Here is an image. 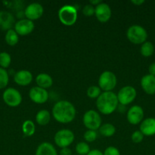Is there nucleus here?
Here are the masks:
<instances>
[{
  "label": "nucleus",
  "mask_w": 155,
  "mask_h": 155,
  "mask_svg": "<svg viewBox=\"0 0 155 155\" xmlns=\"http://www.w3.org/2000/svg\"><path fill=\"white\" fill-rule=\"evenodd\" d=\"M97 137V133L95 130H88L84 134V139L88 142H93L96 140Z\"/></svg>",
  "instance_id": "c756f323"
},
{
  "label": "nucleus",
  "mask_w": 155,
  "mask_h": 155,
  "mask_svg": "<svg viewBox=\"0 0 155 155\" xmlns=\"http://www.w3.org/2000/svg\"><path fill=\"white\" fill-rule=\"evenodd\" d=\"M59 21L65 26H72L78 19L77 9L71 5H63L58 12Z\"/></svg>",
  "instance_id": "7ed1b4c3"
},
{
  "label": "nucleus",
  "mask_w": 155,
  "mask_h": 155,
  "mask_svg": "<svg viewBox=\"0 0 155 155\" xmlns=\"http://www.w3.org/2000/svg\"><path fill=\"white\" fill-rule=\"evenodd\" d=\"M11 63H12V58L9 53L6 51L0 52V68L6 69L10 66Z\"/></svg>",
  "instance_id": "a878e982"
},
{
  "label": "nucleus",
  "mask_w": 155,
  "mask_h": 155,
  "mask_svg": "<svg viewBox=\"0 0 155 155\" xmlns=\"http://www.w3.org/2000/svg\"><path fill=\"white\" fill-rule=\"evenodd\" d=\"M71 150L68 148H63L59 151V155H71Z\"/></svg>",
  "instance_id": "72a5a7b5"
},
{
  "label": "nucleus",
  "mask_w": 155,
  "mask_h": 155,
  "mask_svg": "<svg viewBox=\"0 0 155 155\" xmlns=\"http://www.w3.org/2000/svg\"><path fill=\"white\" fill-rule=\"evenodd\" d=\"M94 15L100 22L105 23L107 22L110 19L112 12H111V8L109 5L104 2H101L95 7Z\"/></svg>",
  "instance_id": "4468645a"
},
{
  "label": "nucleus",
  "mask_w": 155,
  "mask_h": 155,
  "mask_svg": "<svg viewBox=\"0 0 155 155\" xmlns=\"http://www.w3.org/2000/svg\"><path fill=\"white\" fill-rule=\"evenodd\" d=\"M131 2L132 3V4L135 5H142L143 3H144V0H132Z\"/></svg>",
  "instance_id": "e433bc0d"
},
{
  "label": "nucleus",
  "mask_w": 155,
  "mask_h": 155,
  "mask_svg": "<svg viewBox=\"0 0 155 155\" xmlns=\"http://www.w3.org/2000/svg\"><path fill=\"white\" fill-rule=\"evenodd\" d=\"M140 131L146 136L155 135V118L149 117L143 120L140 125Z\"/></svg>",
  "instance_id": "f3484780"
},
{
  "label": "nucleus",
  "mask_w": 155,
  "mask_h": 155,
  "mask_svg": "<svg viewBox=\"0 0 155 155\" xmlns=\"http://www.w3.org/2000/svg\"><path fill=\"white\" fill-rule=\"evenodd\" d=\"M15 18L12 13L6 11H0V30H11L12 26H15Z\"/></svg>",
  "instance_id": "dca6fc26"
},
{
  "label": "nucleus",
  "mask_w": 155,
  "mask_h": 155,
  "mask_svg": "<svg viewBox=\"0 0 155 155\" xmlns=\"http://www.w3.org/2000/svg\"><path fill=\"white\" fill-rule=\"evenodd\" d=\"M116 77L112 71H104L100 74L99 77V87L104 92H112V89H114L116 86Z\"/></svg>",
  "instance_id": "39448f33"
},
{
  "label": "nucleus",
  "mask_w": 155,
  "mask_h": 155,
  "mask_svg": "<svg viewBox=\"0 0 155 155\" xmlns=\"http://www.w3.org/2000/svg\"><path fill=\"white\" fill-rule=\"evenodd\" d=\"M15 30L18 36H27L34 30V24L28 19H21L15 24Z\"/></svg>",
  "instance_id": "f8f14e48"
},
{
  "label": "nucleus",
  "mask_w": 155,
  "mask_h": 155,
  "mask_svg": "<svg viewBox=\"0 0 155 155\" xmlns=\"http://www.w3.org/2000/svg\"><path fill=\"white\" fill-rule=\"evenodd\" d=\"M141 86L144 92L148 95L155 94V77L147 74L141 80Z\"/></svg>",
  "instance_id": "a211bd4d"
},
{
  "label": "nucleus",
  "mask_w": 155,
  "mask_h": 155,
  "mask_svg": "<svg viewBox=\"0 0 155 155\" xmlns=\"http://www.w3.org/2000/svg\"><path fill=\"white\" fill-rule=\"evenodd\" d=\"M153 51H154V46H153V45L150 42L146 41L145 42H144L141 45V54L144 57H150V56L153 54Z\"/></svg>",
  "instance_id": "393cba45"
},
{
  "label": "nucleus",
  "mask_w": 155,
  "mask_h": 155,
  "mask_svg": "<svg viewBox=\"0 0 155 155\" xmlns=\"http://www.w3.org/2000/svg\"><path fill=\"white\" fill-rule=\"evenodd\" d=\"M3 101L12 107H18L22 101V95L18 89L15 88H7L2 93Z\"/></svg>",
  "instance_id": "423d86ee"
},
{
  "label": "nucleus",
  "mask_w": 155,
  "mask_h": 155,
  "mask_svg": "<svg viewBox=\"0 0 155 155\" xmlns=\"http://www.w3.org/2000/svg\"><path fill=\"white\" fill-rule=\"evenodd\" d=\"M35 155H58V153L51 143L43 142L38 145Z\"/></svg>",
  "instance_id": "6ab92c4d"
},
{
  "label": "nucleus",
  "mask_w": 155,
  "mask_h": 155,
  "mask_svg": "<svg viewBox=\"0 0 155 155\" xmlns=\"http://www.w3.org/2000/svg\"><path fill=\"white\" fill-rule=\"evenodd\" d=\"M29 97L33 102L36 104H44L49 98V93L46 89H42L39 86H34L30 89Z\"/></svg>",
  "instance_id": "9d476101"
},
{
  "label": "nucleus",
  "mask_w": 155,
  "mask_h": 155,
  "mask_svg": "<svg viewBox=\"0 0 155 155\" xmlns=\"http://www.w3.org/2000/svg\"><path fill=\"white\" fill-rule=\"evenodd\" d=\"M99 133L104 137H111L115 133V127L111 124H104L99 128Z\"/></svg>",
  "instance_id": "5701e85b"
},
{
  "label": "nucleus",
  "mask_w": 155,
  "mask_h": 155,
  "mask_svg": "<svg viewBox=\"0 0 155 155\" xmlns=\"http://www.w3.org/2000/svg\"><path fill=\"white\" fill-rule=\"evenodd\" d=\"M87 155H103V153L98 149H94L91 150Z\"/></svg>",
  "instance_id": "c9c22d12"
},
{
  "label": "nucleus",
  "mask_w": 155,
  "mask_h": 155,
  "mask_svg": "<svg viewBox=\"0 0 155 155\" xmlns=\"http://www.w3.org/2000/svg\"><path fill=\"white\" fill-rule=\"evenodd\" d=\"M50 114L46 110H41L36 115V122L40 126H46L50 121Z\"/></svg>",
  "instance_id": "412c9836"
},
{
  "label": "nucleus",
  "mask_w": 155,
  "mask_h": 155,
  "mask_svg": "<svg viewBox=\"0 0 155 155\" xmlns=\"http://www.w3.org/2000/svg\"><path fill=\"white\" fill-rule=\"evenodd\" d=\"M83 124L88 130L96 131L102 125L101 117L96 110H89L84 114Z\"/></svg>",
  "instance_id": "0eeeda50"
},
{
  "label": "nucleus",
  "mask_w": 155,
  "mask_h": 155,
  "mask_svg": "<svg viewBox=\"0 0 155 155\" xmlns=\"http://www.w3.org/2000/svg\"><path fill=\"white\" fill-rule=\"evenodd\" d=\"M90 151H91L90 146L86 142H78L75 146V151L78 155H87L90 152Z\"/></svg>",
  "instance_id": "cd10ccee"
},
{
  "label": "nucleus",
  "mask_w": 155,
  "mask_h": 155,
  "mask_svg": "<svg viewBox=\"0 0 155 155\" xmlns=\"http://www.w3.org/2000/svg\"><path fill=\"white\" fill-rule=\"evenodd\" d=\"M26 18L30 21H36L40 18L43 14V8L40 3L33 2L28 5L24 10Z\"/></svg>",
  "instance_id": "9b49d317"
},
{
  "label": "nucleus",
  "mask_w": 155,
  "mask_h": 155,
  "mask_svg": "<svg viewBox=\"0 0 155 155\" xmlns=\"http://www.w3.org/2000/svg\"><path fill=\"white\" fill-rule=\"evenodd\" d=\"M52 114L57 122L60 124H69L74 120L76 115L74 106L70 101L62 100L54 104Z\"/></svg>",
  "instance_id": "f257e3e1"
},
{
  "label": "nucleus",
  "mask_w": 155,
  "mask_h": 155,
  "mask_svg": "<svg viewBox=\"0 0 155 155\" xmlns=\"http://www.w3.org/2000/svg\"><path fill=\"white\" fill-rule=\"evenodd\" d=\"M83 14L87 17L92 16L93 15H94V12H95V8L91 4L86 5L83 8Z\"/></svg>",
  "instance_id": "2f4dec72"
},
{
  "label": "nucleus",
  "mask_w": 155,
  "mask_h": 155,
  "mask_svg": "<svg viewBox=\"0 0 155 155\" xmlns=\"http://www.w3.org/2000/svg\"><path fill=\"white\" fill-rule=\"evenodd\" d=\"M9 82V73L6 69L0 68V89H3L8 86Z\"/></svg>",
  "instance_id": "bb28decb"
},
{
  "label": "nucleus",
  "mask_w": 155,
  "mask_h": 155,
  "mask_svg": "<svg viewBox=\"0 0 155 155\" xmlns=\"http://www.w3.org/2000/svg\"><path fill=\"white\" fill-rule=\"evenodd\" d=\"M103 155H121L118 148L113 146H109L105 149Z\"/></svg>",
  "instance_id": "473e14b6"
},
{
  "label": "nucleus",
  "mask_w": 155,
  "mask_h": 155,
  "mask_svg": "<svg viewBox=\"0 0 155 155\" xmlns=\"http://www.w3.org/2000/svg\"><path fill=\"white\" fill-rule=\"evenodd\" d=\"M74 139V135L72 131L67 129L59 130L55 134L54 141L56 145L61 148H68Z\"/></svg>",
  "instance_id": "6e6552de"
},
{
  "label": "nucleus",
  "mask_w": 155,
  "mask_h": 155,
  "mask_svg": "<svg viewBox=\"0 0 155 155\" xmlns=\"http://www.w3.org/2000/svg\"><path fill=\"white\" fill-rule=\"evenodd\" d=\"M33 80V75L27 70H21L17 71L14 75V81L21 86H27Z\"/></svg>",
  "instance_id": "2eb2a0df"
},
{
  "label": "nucleus",
  "mask_w": 155,
  "mask_h": 155,
  "mask_svg": "<svg viewBox=\"0 0 155 155\" xmlns=\"http://www.w3.org/2000/svg\"><path fill=\"white\" fill-rule=\"evenodd\" d=\"M117 95L113 92H103L97 98L96 105L101 114L109 115L113 113L118 107Z\"/></svg>",
  "instance_id": "f03ea898"
},
{
  "label": "nucleus",
  "mask_w": 155,
  "mask_h": 155,
  "mask_svg": "<svg viewBox=\"0 0 155 155\" xmlns=\"http://www.w3.org/2000/svg\"><path fill=\"white\" fill-rule=\"evenodd\" d=\"M144 118V110L141 106L134 105L129 109L127 112V120L129 124L138 125L142 122Z\"/></svg>",
  "instance_id": "ddd939ff"
},
{
  "label": "nucleus",
  "mask_w": 155,
  "mask_h": 155,
  "mask_svg": "<svg viewBox=\"0 0 155 155\" xmlns=\"http://www.w3.org/2000/svg\"><path fill=\"white\" fill-rule=\"evenodd\" d=\"M144 136L141 133L140 130H137V131H135L132 133L131 139H132V141L134 143H140L144 139Z\"/></svg>",
  "instance_id": "7c9ffc66"
},
{
  "label": "nucleus",
  "mask_w": 155,
  "mask_h": 155,
  "mask_svg": "<svg viewBox=\"0 0 155 155\" xmlns=\"http://www.w3.org/2000/svg\"><path fill=\"white\" fill-rule=\"evenodd\" d=\"M148 71L150 75L155 77V62H153L151 64H150V66L148 68Z\"/></svg>",
  "instance_id": "f704fd0d"
},
{
  "label": "nucleus",
  "mask_w": 155,
  "mask_h": 155,
  "mask_svg": "<svg viewBox=\"0 0 155 155\" xmlns=\"http://www.w3.org/2000/svg\"><path fill=\"white\" fill-rule=\"evenodd\" d=\"M5 42L10 46H14L17 45L19 40V36L18 33L15 32V30L11 29L6 31L5 36Z\"/></svg>",
  "instance_id": "4be33fe9"
},
{
  "label": "nucleus",
  "mask_w": 155,
  "mask_h": 155,
  "mask_svg": "<svg viewBox=\"0 0 155 155\" xmlns=\"http://www.w3.org/2000/svg\"><path fill=\"white\" fill-rule=\"evenodd\" d=\"M128 39L132 43L143 44L146 42L147 38V33L145 29L140 25H132L129 27L126 33Z\"/></svg>",
  "instance_id": "20e7f679"
},
{
  "label": "nucleus",
  "mask_w": 155,
  "mask_h": 155,
  "mask_svg": "<svg viewBox=\"0 0 155 155\" xmlns=\"http://www.w3.org/2000/svg\"><path fill=\"white\" fill-rule=\"evenodd\" d=\"M101 94V89L99 86H91L87 90V95L90 98L95 99L97 98Z\"/></svg>",
  "instance_id": "c85d7f7f"
},
{
  "label": "nucleus",
  "mask_w": 155,
  "mask_h": 155,
  "mask_svg": "<svg viewBox=\"0 0 155 155\" xmlns=\"http://www.w3.org/2000/svg\"><path fill=\"white\" fill-rule=\"evenodd\" d=\"M102 2L101 1H100V0H91V1H90V4L91 5H92L93 6H94V5H98L99 4H100V3H101Z\"/></svg>",
  "instance_id": "4c0bfd02"
},
{
  "label": "nucleus",
  "mask_w": 155,
  "mask_h": 155,
  "mask_svg": "<svg viewBox=\"0 0 155 155\" xmlns=\"http://www.w3.org/2000/svg\"><path fill=\"white\" fill-rule=\"evenodd\" d=\"M137 95L136 89L131 86H126L122 88L117 94L119 103L121 105H127L131 104L135 99Z\"/></svg>",
  "instance_id": "1a4fd4ad"
},
{
  "label": "nucleus",
  "mask_w": 155,
  "mask_h": 155,
  "mask_svg": "<svg viewBox=\"0 0 155 155\" xmlns=\"http://www.w3.org/2000/svg\"><path fill=\"white\" fill-rule=\"evenodd\" d=\"M36 83L37 84V86L42 88V89H46L53 86V78L49 74H45V73H41L36 76Z\"/></svg>",
  "instance_id": "aec40b11"
},
{
  "label": "nucleus",
  "mask_w": 155,
  "mask_h": 155,
  "mask_svg": "<svg viewBox=\"0 0 155 155\" xmlns=\"http://www.w3.org/2000/svg\"><path fill=\"white\" fill-rule=\"evenodd\" d=\"M22 131L24 136H29V137L33 136L36 131L34 123L30 120H27L24 121L22 124Z\"/></svg>",
  "instance_id": "b1692460"
},
{
  "label": "nucleus",
  "mask_w": 155,
  "mask_h": 155,
  "mask_svg": "<svg viewBox=\"0 0 155 155\" xmlns=\"http://www.w3.org/2000/svg\"><path fill=\"white\" fill-rule=\"evenodd\" d=\"M76 155H78V154H76Z\"/></svg>",
  "instance_id": "58836bf2"
}]
</instances>
